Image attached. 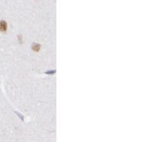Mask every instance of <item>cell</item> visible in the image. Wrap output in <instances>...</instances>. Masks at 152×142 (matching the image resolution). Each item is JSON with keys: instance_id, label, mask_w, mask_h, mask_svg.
<instances>
[{"instance_id": "cell-1", "label": "cell", "mask_w": 152, "mask_h": 142, "mask_svg": "<svg viewBox=\"0 0 152 142\" xmlns=\"http://www.w3.org/2000/svg\"><path fill=\"white\" fill-rule=\"evenodd\" d=\"M7 29V23L4 21L0 22V30L5 31Z\"/></svg>"}]
</instances>
